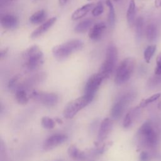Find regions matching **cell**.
<instances>
[{
  "label": "cell",
  "mask_w": 161,
  "mask_h": 161,
  "mask_svg": "<svg viewBox=\"0 0 161 161\" xmlns=\"http://www.w3.org/2000/svg\"><path fill=\"white\" fill-rule=\"evenodd\" d=\"M23 58L25 68L30 71L38 69L43 64V53L36 45L26 49L23 53Z\"/></svg>",
  "instance_id": "cell-1"
},
{
  "label": "cell",
  "mask_w": 161,
  "mask_h": 161,
  "mask_svg": "<svg viewBox=\"0 0 161 161\" xmlns=\"http://www.w3.org/2000/svg\"><path fill=\"white\" fill-rule=\"evenodd\" d=\"M83 46L84 43L82 40L74 39L53 47L52 53L55 58L62 60L69 57L74 52L81 50Z\"/></svg>",
  "instance_id": "cell-2"
},
{
  "label": "cell",
  "mask_w": 161,
  "mask_h": 161,
  "mask_svg": "<svg viewBox=\"0 0 161 161\" xmlns=\"http://www.w3.org/2000/svg\"><path fill=\"white\" fill-rule=\"evenodd\" d=\"M138 137L140 143L147 147L153 148L158 142V135L150 120L145 121L138 130Z\"/></svg>",
  "instance_id": "cell-3"
},
{
  "label": "cell",
  "mask_w": 161,
  "mask_h": 161,
  "mask_svg": "<svg viewBox=\"0 0 161 161\" xmlns=\"http://www.w3.org/2000/svg\"><path fill=\"white\" fill-rule=\"evenodd\" d=\"M135 64V59L133 57H127L121 61L116 70L114 82L117 85L123 84L130 79Z\"/></svg>",
  "instance_id": "cell-4"
},
{
  "label": "cell",
  "mask_w": 161,
  "mask_h": 161,
  "mask_svg": "<svg viewBox=\"0 0 161 161\" xmlns=\"http://www.w3.org/2000/svg\"><path fill=\"white\" fill-rule=\"evenodd\" d=\"M118 60V50L115 45H109L106 49V57L98 72L105 79L109 77L114 70Z\"/></svg>",
  "instance_id": "cell-5"
},
{
  "label": "cell",
  "mask_w": 161,
  "mask_h": 161,
  "mask_svg": "<svg viewBox=\"0 0 161 161\" xmlns=\"http://www.w3.org/2000/svg\"><path fill=\"white\" fill-rule=\"evenodd\" d=\"M93 99L94 97L84 94L83 96L69 101L63 111L64 117L67 119L73 118L79 111L88 105Z\"/></svg>",
  "instance_id": "cell-6"
},
{
  "label": "cell",
  "mask_w": 161,
  "mask_h": 161,
  "mask_svg": "<svg viewBox=\"0 0 161 161\" xmlns=\"http://www.w3.org/2000/svg\"><path fill=\"white\" fill-rule=\"evenodd\" d=\"M133 97L134 96L132 92H127L122 95L113 104L110 110L111 118L113 119H119Z\"/></svg>",
  "instance_id": "cell-7"
},
{
  "label": "cell",
  "mask_w": 161,
  "mask_h": 161,
  "mask_svg": "<svg viewBox=\"0 0 161 161\" xmlns=\"http://www.w3.org/2000/svg\"><path fill=\"white\" fill-rule=\"evenodd\" d=\"M30 96L35 101L49 107L55 106L58 101V95L54 92L33 91Z\"/></svg>",
  "instance_id": "cell-8"
},
{
  "label": "cell",
  "mask_w": 161,
  "mask_h": 161,
  "mask_svg": "<svg viewBox=\"0 0 161 161\" xmlns=\"http://www.w3.org/2000/svg\"><path fill=\"white\" fill-rule=\"evenodd\" d=\"M103 80L104 79L99 72L92 75L86 84L84 94L94 97Z\"/></svg>",
  "instance_id": "cell-9"
},
{
  "label": "cell",
  "mask_w": 161,
  "mask_h": 161,
  "mask_svg": "<svg viewBox=\"0 0 161 161\" xmlns=\"http://www.w3.org/2000/svg\"><path fill=\"white\" fill-rule=\"evenodd\" d=\"M67 139V136L65 134H54L48 136L43 143L42 148L45 151L52 150L57 146L61 145Z\"/></svg>",
  "instance_id": "cell-10"
},
{
  "label": "cell",
  "mask_w": 161,
  "mask_h": 161,
  "mask_svg": "<svg viewBox=\"0 0 161 161\" xmlns=\"http://www.w3.org/2000/svg\"><path fill=\"white\" fill-rule=\"evenodd\" d=\"M113 126V119L109 118H106L101 121L97 135V140L99 142L104 141L108 136Z\"/></svg>",
  "instance_id": "cell-11"
},
{
  "label": "cell",
  "mask_w": 161,
  "mask_h": 161,
  "mask_svg": "<svg viewBox=\"0 0 161 161\" xmlns=\"http://www.w3.org/2000/svg\"><path fill=\"white\" fill-rule=\"evenodd\" d=\"M106 30V25L104 22L94 24L89 31V37L91 40L97 41L101 39Z\"/></svg>",
  "instance_id": "cell-12"
},
{
  "label": "cell",
  "mask_w": 161,
  "mask_h": 161,
  "mask_svg": "<svg viewBox=\"0 0 161 161\" xmlns=\"http://www.w3.org/2000/svg\"><path fill=\"white\" fill-rule=\"evenodd\" d=\"M45 79H46L45 72H38L31 76L28 79H26L25 82H23V84H20V87L18 89H22L24 90L30 89V87L35 86L40 84V82H43Z\"/></svg>",
  "instance_id": "cell-13"
},
{
  "label": "cell",
  "mask_w": 161,
  "mask_h": 161,
  "mask_svg": "<svg viewBox=\"0 0 161 161\" xmlns=\"http://www.w3.org/2000/svg\"><path fill=\"white\" fill-rule=\"evenodd\" d=\"M56 21H57L56 17H52L48 19V20H47L45 22H44L43 24L39 26L31 33L30 35L31 38L35 39L38 38L41 35H42L53 26V25L56 22Z\"/></svg>",
  "instance_id": "cell-14"
},
{
  "label": "cell",
  "mask_w": 161,
  "mask_h": 161,
  "mask_svg": "<svg viewBox=\"0 0 161 161\" xmlns=\"http://www.w3.org/2000/svg\"><path fill=\"white\" fill-rule=\"evenodd\" d=\"M1 25L2 27L6 30L15 28L18 25L17 17L11 14H5L1 18Z\"/></svg>",
  "instance_id": "cell-15"
},
{
  "label": "cell",
  "mask_w": 161,
  "mask_h": 161,
  "mask_svg": "<svg viewBox=\"0 0 161 161\" xmlns=\"http://www.w3.org/2000/svg\"><path fill=\"white\" fill-rule=\"evenodd\" d=\"M67 153L70 158L76 161L84 160L88 155L86 152L80 150L75 145H71L69 147Z\"/></svg>",
  "instance_id": "cell-16"
},
{
  "label": "cell",
  "mask_w": 161,
  "mask_h": 161,
  "mask_svg": "<svg viewBox=\"0 0 161 161\" xmlns=\"http://www.w3.org/2000/svg\"><path fill=\"white\" fill-rule=\"evenodd\" d=\"M94 3H88L83 5L75 10L71 16L72 20H78L85 16L91 10L93 9Z\"/></svg>",
  "instance_id": "cell-17"
},
{
  "label": "cell",
  "mask_w": 161,
  "mask_h": 161,
  "mask_svg": "<svg viewBox=\"0 0 161 161\" xmlns=\"http://www.w3.org/2000/svg\"><path fill=\"white\" fill-rule=\"evenodd\" d=\"M47 18V12L44 9H40L34 13L29 18L30 22L33 25L42 23Z\"/></svg>",
  "instance_id": "cell-18"
},
{
  "label": "cell",
  "mask_w": 161,
  "mask_h": 161,
  "mask_svg": "<svg viewBox=\"0 0 161 161\" xmlns=\"http://www.w3.org/2000/svg\"><path fill=\"white\" fill-rule=\"evenodd\" d=\"M136 14V4L134 0H130L126 11V19L129 25H132L135 23Z\"/></svg>",
  "instance_id": "cell-19"
},
{
  "label": "cell",
  "mask_w": 161,
  "mask_h": 161,
  "mask_svg": "<svg viewBox=\"0 0 161 161\" xmlns=\"http://www.w3.org/2000/svg\"><path fill=\"white\" fill-rule=\"evenodd\" d=\"M94 23V21L92 19L87 18L79 22L74 28V31L76 33H84L90 29Z\"/></svg>",
  "instance_id": "cell-20"
},
{
  "label": "cell",
  "mask_w": 161,
  "mask_h": 161,
  "mask_svg": "<svg viewBox=\"0 0 161 161\" xmlns=\"http://www.w3.org/2000/svg\"><path fill=\"white\" fill-rule=\"evenodd\" d=\"M157 27L155 24L151 23L147 25L145 29V35L148 41H154L157 37Z\"/></svg>",
  "instance_id": "cell-21"
},
{
  "label": "cell",
  "mask_w": 161,
  "mask_h": 161,
  "mask_svg": "<svg viewBox=\"0 0 161 161\" xmlns=\"http://www.w3.org/2000/svg\"><path fill=\"white\" fill-rule=\"evenodd\" d=\"M106 6L108 8V21L110 27H113L115 24V11L113 4L111 0H106Z\"/></svg>",
  "instance_id": "cell-22"
},
{
  "label": "cell",
  "mask_w": 161,
  "mask_h": 161,
  "mask_svg": "<svg viewBox=\"0 0 161 161\" xmlns=\"http://www.w3.org/2000/svg\"><path fill=\"white\" fill-rule=\"evenodd\" d=\"M15 97L17 102L20 104H26L28 102V97L27 96L25 90L22 89H18L15 93Z\"/></svg>",
  "instance_id": "cell-23"
},
{
  "label": "cell",
  "mask_w": 161,
  "mask_h": 161,
  "mask_svg": "<svg viewBox=\"0 0 161 161\" xmlns=\"http://www.w3.org/2000/svg\"><path fill=\"white\" fill-rule=\"evenodd\" d=\"M135 30L136 38L140 40L143 34V19L142 17L140 16L136 18L135 21Z\"/></svg>",
  "instance_id": "cell-24"
},
{
  "label": "cell",
  "mask_w": 161,
  "mask_h": 161,
  "mask_svg": "<svg viewBox=\"0 0 161 161\" xmlns=\"http://www.w3.org/2000/svg\"><path fill=\"white\" fill-rule=\"evenodd\" d=\"M156 48H157V46L155 45H149L145 48L143 53V56H144V59L147 63H150L152 57H153V54L155 52Z\"/></svg>",
  "instance_id": "cell-25"
},
{
  "label": "cell",
  "mask_w": 161,
  "mask_h": 161,
  "mask_svg": "<svg viewBox=\"0 0 161 161\" xmlns=\"http://www.w3.org/2000/svg\"><path fill=\"white\" fill-rule=\"evenodd\" d=\"M160 96H161V93H156V94H154L153 95H152L151 96L147 97V99H142L139 104V107L140 108H145L148 104L157 100L160 97Z\"/></svg>",
  "instance_id": "cell-26"
},
{
  "label": "cell",
  "mask_w": 161,
  "mask_h": 161,
  "mask_svg": "<svg viewBox=\"0 0 161 161\" xmlns=\"http://www.w3.org/2000/svg\"><path fill=\"white\" fill-rule=\"evenodd\" d=\"M42 126L45 129H53L55 126V123L53 119L48 116H43L41 120Z\"/></svg>",
  "instance_id": "cell-27"
},
{
  "label": "cell",
  "mask_w": 161,
  "mask_h": 161,
  "mask_svg": "<svg viewBox=\"0 0 161 161\" xmlns=\"http://www.w3.org/2000/svg\"><path fill=\"white\" fill-rule=\"evenodd\" d=\"M0 158L1 161H9L8 157V153L7 150L6 148V145L3 142V140H1V143H0Z\"/></svg>",
  "instance_id": "cell-28"
},
{
  "label": "cell",
  "mask_w": 161,
  "mask_h": 161,
  "mask_svg": "<svg viewBox=\"0 0 161 161\" xmlns=\"http://www.w3.org/2000/svg\"><path fill=\"white\" fill-rule=\"evenodd\" d=\"M133 113L132 112V111H130L128 113H127L125 115V116L123 119V126L125 128H129L131 126V125L132 124Z\"/></svg>",
  "instance_id": "cell-29"
},
{
  "label": "cell",
  "mask_w": 161,
  "mask_h": 161,
  "mask_svg": "<svg viewBox=\"0 0 161 161\" xmlns=\"http://www.w3.org/2000/svg\"><path fill=\"white\" fill-rule=\"evenodd\" d=\"M104 11V6L101 2H99L96 6L92 9V14L94 16H98L101 15Z\"/></svg>",
  "instance_id": "cell-30"
},
{
  "label": "cell",
  "mask_w": 161,
  "mask_h": 161,
  "mask_svg": "<svg viewBox=\"0 0 161 161\" xmlns=\"http://www.w3.org/2000/svg\"><path fill=\"white\" fill-rule=\"evenodd\" d=\"M154 73L155 75H161V52L156 57V67Z\"/></svg>",
  "instance_id": "cell-31"
},
{
  "label": "cell",
  "mask_w": 161,
  "mask_h": 161,
  "mask_svg": "<svg viewBox=\"0 0 161 161\" xmlns=\"http://www.w3.org/2000/svg\"><path fill=\"white\" fill-rule=\"evenodd\" d=\"M20 77H21L20 74H17V75H15L13 77H12L8 82V87L9 89H13L16 86Z\"/></svg>",
  "instance_id": "cell-32"
},
{
  "label": "cell",
  "mask_w": 161,
  "mask_h": 161,
  "mask_svg": "<svg viewBox=\"0 0 161 161\" xmlns=\"http://www.w3.org/2000/svg\"><path fill=\"white\" fill-rule=\"evenodd\" d=\"M150 159V155L147 151H142L139 155L140 161H149Z\"/></svg>",
  "instance_id": "cell-33"
},
{
  "label": "cell",
  "mask_w": 161,
  "mask_h": 161,
  "mask_svg": "<svg viewBox=\"0 0 161 161\" xmlns=\"http://www.w3.org/2000/svg\"><path fill=\"white\" fill-rule=\"evenodd\" d=\"M8 51V49L7 48H4L3 50H1V58H3V57H5V55H6Z\"/></svg>",
  "instance_id": "cell-34"
},
{
  "label": "cell",
  "mask_w": 161,
  "mask_h": 161,
  "mask_svg": "<svg viewBox=\"0 0 161 161\" xmlns=\"http://www.w3.org/2000/svg\"><path fill=\"white\" fill-rule=\"evenodd\" d=\"M155 6L157 8H161V0H155Z\"/></svg>",
  "instance_id": "cell-35"
},
{
  "label": "cell",
  "mask_w": 161,
  "mask_h": 161,
  "mask_svg": "<svg viewBox=\"0 0 161 161\" xmlns=\"http://www.w3.org/2000/svg\"><path fill=\"white\" fill-rule=\"evenodd\" d=\"M13 1H15V0H1V5L3 6L4 4H6Z\"/></svg>",
  "instance_id": "cell-36"
},
{
  "label": "cell",
  "mask_w": 161,
  "mask_h": 161,
  "mask_svg": "<svg viewBox=\"0 0 161 161\" xmlns=\"http://www.w3.org/2000/svg\"><path fill=\"white\" fill-rule=\"evenodd\" d=\"M67 1L68 0H58V3L60 5L63 6V5H65Z\"/></svg>",
  "instance_id": "cell-37"
},
{
  "label": "cell",
  "mask_w": 161,
  "mask_h": 161,
  "mask_svg": "<svg viewBox=\"0 0 161 161\" xmlns=\"http://www.w3.org/2000/svg\"><path fill=\"white\" fill-rule=\"evenodd\" d=\"M157 108L158 109H161V100L157 104Z\"/></svg>",
  "instance_id": "cell-38"
},
{
  "label": "cell",
  "mask_w": 161,
  "mask_h": 161,
  "mask_svg": "<svg viewBox=\"0 0 161 161\" xmlns=\"http://www.w3.org/2000/svg\"><path fill=\"white\" fill-rule=\"evenodd\" d=\"M114 1H118V0H114Z\"/></svg>",
  "instance_id": "cell-39"
},
{
  "label": "cell",
  "mask_w": 161,
  "mask_h": 161,
  "mask_svg": "<svg viewBox=\"0 0 161 161\" xmlns=\"http://www.w3.org/2000/svg\"><path fill=\"white\" fill-rule=\"evenodd\" d=\"M57 161H61V160H57Z\"/></svg>",
  "instance_id": "cell-40"
},
{
  "label": "cell",
  "mask_w": 161,
  "mask_h": 161,
  "mask_svg": "<svg viewBox=\"0 0 161 161\" xmlns=\"http://www.w3.org/2000/svg\"><path fill=\"white\" fill-rule=\"evenodd\" d=\"M87 1H91V0H87Z\"/></svg>",
  "instance_id": "cell-41"
}]
</instances>
